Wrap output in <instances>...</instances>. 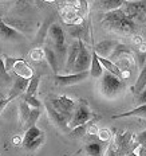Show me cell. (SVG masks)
<instances>
[{
	"instance_id": "obj_20",
	"label": "cell",
	"mask_w": 146,
	"mask_h": 156,
	"mask_svg": "<svg viewBox=\"0 0 146 156\" xmlns=\"http://www.w3.org/2000/svg\"><path fill=\"white\" fill-rule=\"evenodd\" d=\"M39 83H40V76H39V74H34L32 78L30 80V83H28V87H27V90H25L24 97H34L35 93L38 92Z\"/></svg>"
},
{
	"instance_id": "obj_24",
	"label": "cell",
	"mask_w": 146,
	"mask_h": 156,
	"mask_svg": "<svg viewBox=\"0 0 146 156\" xmlns=\"http://www.w3.org/2000/svg\"><path fill=\"white\" fill-rule=\"evenodd\" d=\"M40 115H42L40 109H31L30 117H28V120H27V122H25L24 126H27V129L28 128H32V126H35V124H36V121L39 120Z\"/></svg>"
},
{
	"instance_id": "obj_12",
	"label": "cell",
	"mask_w": 146,
	"mask_h": 156,
	"mask_svg": "<svg viewBox=\"0 0 146 156\" xmlns=\"http://www.w3.org/2000/svg\"><path fill=\"white\" fill-rule=\"evenodd\" d=\"M117 46H118V44H117L114 41H109L107 39V41L99 42L95 46V48H94V51L98 54V57L109 59V57H111V51L114 50V47H117Z\"/></svg>"
},
{
	"instance_id": "obj_31",
	"label": "cell",
	"mask_w": 146,
	"mask_h": 156,
	"mask_svg": "<svg viewBox=\"0 0 146 156\" xmlns=\"http://www.w3.org/2000/svg\"><path fill=\"white\" fill-rule=\"evenodd\" d=\"M134 102H137L138 105H145L146 104V87L139 94H137V97L134 98Z\"/></svg>"
},
{
	"instance_id": "obj_17",
	"label": "cell",
	"mask_w": 146,
	"mask_h": 156,
	"mask_svg": "<svg viewBox=\"0 0 146 156\" xmlns=\"http://www.w3.org/2000/svg\"><path fill=\"white\" fill-rule=\"evenodd\" d=\"M99 62L100 65L103 66V69H105L106 71H109V73H111V74H114V76L117 77H119L121 78L123 76V73H122V70L119 69L117 65L113 62V61H110V59H106V58H100L99 57Z\"/></svg>"
},
{
	"instance_id": "obj_26",
	"label": "cell",
	"mask_w": 146,
	"mask_h": 156,
	"mask_svg": "<svg viewBox=\"0 0 146 156\" xmlns=\"http://www.w3.org/2000/svg\"><path fill=\"white\" fill-rule=\"evenodd\" d=\"M123 152L125 151H123L115 141H111L110 147L107 148V154H106V156H122Z\"/></svg>"
},
{
	"instance_id": "obj_23",
	"label": "cell",
	"mask_w": 146,
	"mask_h": 156,
	"mask_svg": "<svg viewBox=\"0 0 146 156\" xmlns=\"http://www.w3.org/2000/svg\"><path fill=\"white\" fill-rule=\"evenodd\" d=\"M19 112H20V120H22V122H23V125H25L28 117H30L31 108L28 106V104L25 102V101H20V104H19Z\"/></svg>"
},
{
	"instance_id": "obj_9",
	"label": "cell",
	"mask_w": 146,
	"mask_h": 156,
	"mask_svg": "<svg viewBox=\"0 0 146 156\" xmlns=\"http://www.w3.org/2000/svg\"><path fill=\"white\" fill-rule=\"evenodd\" d=\"M79 50H80V41H74L70 44L69 51H67V59H66V73H70L74 69V65L76 62V58L79 55Z\"/></svg>"
},
{
	"instance_id": "obj_21",
	"label": "cell",
	"mask_w": 146,
	"mask_h": 156,
	"mask_svg": "<svg viewBox=\"0 0 146 156\" xmlns=\"http://www.w3.org/2000/svg\"><path fill=\"white\" fill-rule=\"evenodd\" d=\"M98 4L102 7L105 11H114V9H119L121 5H123L122 0H103V2H98Z\"/></svg>"
},
{
	"instance_id": "obj_30",
	"label": "cell",
	"mask_w": 146,
	"mask_h": 156,
	"mask_svg": "<svg viewBox=\"0 0 146 156\" xmlns=\"http://www.w3.org/2000/svg\"><path fill=\"white\" fill-rule=\"evenodd\" d=\"M16 61H18V58H12V57H5L4 59V63H5V69H7V71H11L12 69H14Z\"/></svg>"
},
{
	"instance_id": "obj_19",
	"label": "cell",
	"mask_w": 146,
	"mask_h": 156,
	"mask_svg": "<svg viewBox=\"0 0 146 156\" xmlns=\"http://www.w3.org/2000/svg\"><path fill=\"white\" fill-rule=\"evenodd\" d=\"M146 87V62L144 65V67H142L141 73H139V76L137 78V81H135V85L134 87H133V90H134L135 96L137 94H139Z\"/></svg>"
},
{
	"instance_id": "obj_1",
	"label": "cell",
	"mask_w": 146,
	"mask_h": 156,
	"mask_svg": "<svg viewBox=\"0 0 146 156\" xmlns=\"http://www.w3.org/2000/svg\"><path fill=\"white\" fill-rule=\"evenodd\" d=\"M102 26L107 27L111 31L125 35L133 34L135 31V28H137L135 22L129 18L122 9H114V11L106 12L102 19Z\"/></svg>"
},
{
	"instance_id": "obj_4",
	"label": "cell",
	"mask_w": 146,
	"mask_h": 156,
	"mask_svg": "<svg viewBox=\"0 0 146 156\" xmlns=\"http://www.w3.org/2000/svg\"><path fill=\"white\" fill-rule=\"evenodd\" d=\"M90 66H91V53L87 50L82 41H80V50L79 55L76 58V62L74 65L73 73H83V71H89Z\"/></svg>"
},
{
	"instance_id": "obj_28",
	"label": "cell",
	"mask_w": 146,
	"mask_h": 156,
	"mask_svg": "<svg viewBox=\"0 0 146 156\" xmlns=\"http://www.w3.org/2000/svg\"><path fill=\"white\" fill-rule=\"evenodd\" d=\"M44 143V136L42 135L40 137H38V139H35L34 141H31L30 144L25 147V149H28V151H34V149H36V148H39L42 144Z\"/></svg>"
},
{
	"instance_id": "obj_27",
	"label": "cell",
	"mask_w": 146,
	"mask_h": 156,
	"mask_svg": "<svg viewBox=\"0 0 146 156\" xmlns=\"http://www.w3.org/2000/svg\"><path fill=\"white\" fill-rule=\"evenodd\" d=\"M23 101H25L28 104V106H30L31 109H39L42 106V102L40 100H38L36 97H23Z\"/></svg>"
},
{
	"instance_id": "obj_32",
	"label": "cell",
	"mask_w": 146,
	"mask_h": 156,
	"mask_svg": "<svg viewBox=\"0 0 146 156\" xmlns=\"http://www.w3.org/2000/svg\"><path fill=\"white\" fill-rule=\"evenodd\" d=\"M137 140L139 144H141V147H144L146 149V131H142L141 133H138Z\"/></svg>"
},
{
	"instance_id": "obj_34",
	"label": "cell",
	"mask_w": 146,
	"mask_h": 156,
	"mask_svg": "<svg viewBox=\"0 0 146 156\" xmlns=\"http://www.w3.org/2000/svg\"><path fill=\"white\" fill-rule=\"evenodd\" d=\"M134 154L137 156H146V149L144 147H139L137 151H134Z\"/></svg>"
},
{
	"instance_id": "obj_22",
	"label": "cell",
	"mask_w": 146,
	"mask_h": 156,
	"mask_svg": "<svg viewBox=\"0 0 146 156\" xmlns=\"http://www.w3.org/2000/svg\"><path fill=\"white\" fill-rule=\"evenodd\" d=\"M86 152L89 156H102L103 155V147L97 141H91L86 144Z\"/></svg>"
},
{
	"instance_id": "obj_7",
	"label": "cell",
	"mask_w": 146,
	"mask_h": 156,
	"mask_svg": "<svg viewBox=\"0 0 146 156\" xmlns=\"http://www.w3.org/2000/svg\"><path fill=\"white\" fill-rule=\"evenodd\" d=\"M0 38L4 41H23L24 35L19 30L11 27L0 18Z\"/></svg>"
},
{
	"instance_id": "obj_11",
	"label": "cell",
	"mask_w": 146,
	"mask_h": 156,
	"mask_svg": "<svg viewBox=\"0 0 146 156\" xmlns=\"http://www.w3.org/2000/svg\"><path fill=\"white\" fill-rule=\"evenodd\" d=\"M48 35H50L51 41L54 42V44L56 46L58 50H63L64 46V34L62 27L58 23H53L48 28Z\"/></svg>"
},
{
	"instance_id": "obj_29",
	"label": "cell",
	"mask_w": 146,
	"mask_h": 156,
	"mask_svg": "<svg viewBox=\"0 0 146 156\" xmlns=\"http://www.w3.org/2000/svg\"><path fill=\"white\" fill-rule=\"evenodd\" d=\"M0 78H2V80H4V81H9V80H11V77H9L7 69H5V63H4V61H3L2 58H0Z\"/></svg>"
},
{
	"instance_id": "obj_35",
	"label": "cell",
	"mask_w": 146,
	"mask_h": 156,
	"mask_svg": "<svg viewBox=\"0 0 146 156\" xmlns=\"http://www.w3.org/2000/svg\"><path fill=\"white\" fill-rule=\"evenodd\" d=\"M9 102H11V101H9L8 98H5V100H2V101H0V113H2V110L4 109V108H5V106L8 105Z\"/></svg>"
},
{
	"instance_id": "obj_37",
	"label": "cell",
	"mask_w": 146,
	"mask_h": 156,
	"mask_svg": "<svg viewBox=\"0 0 146 156\" xmlns=\"http://www.w3.org/2000/svg\"><path fill=\"white\" fill-rule=\"evenodd\" d=\"M129 156H137V155H135V154H134V152H131V154H130V155H129Z\"/></svg>"
},
{
	"instance_id": "obj_8",
	"label": "cell",
	"mask_w": 146,
	"mask_h": 156,
	"mask_svg": "<svg viewBox=\"0 0 146 156\" xmlns=\"http://www.w3.org/2000/svg\"><path fill=\"white\" fill-rule=\"evenodd\" d=\"M28 83H30V80H28V78H23V77L16 76L7 98L9 100V101H12V100L16 98V97H19L20 94L25 93V90H27V87H28Z\"/></svg>"
},
{
	"instance_id": "obj_18",
	"label": "cell",
	"mask_w": 146,
	"mask_h": 156,
	"mask_svg": "<svg viewBox=\"0 0 146 156\" xmlns=\"http://www.w3.org/2000/svg\"><path fill=\"white\" fill-rule=\"evenodd\" d=\"M42 135H43V133H42V131L38 128V126H32V128H28L27 131H25L24 137H23V147L25 148L31 141H34L35 139L40 137Z\"/></svg>"
},
{
	"instance_id": "obj_13",
	"label": "cell",
	"mask_w": 146,
	"mask_h": 156,
	"mask_svg": "<svg viewBox=\"0 0 146 156\" xmlns=\"http://www.w3.org/2000/svg\"><path fill=\"white\" fill-rule=\"evenodd\" d=\"M16 73V76L18 77H23V78H28V80H31L32 76H34V71L30 66H28L27 63H25L24 59H22V58H18V61H16L14 69H12Z\"/></svg>"
},
{
	"instance_id": "obj_36",
	"label": "cell",
	"mask_w": 146,
	"mask_h": 156,
	"mask_svg": "<svg viewBox=\"0 0 146 156\" xmlns=\"http://www.w3.org/2000/svg\"><path fill=\"white\" fill-rule=\"evenodd\" d=\"M2 100H5V97H4V94L0 92V101H2Z\"/></svg>"
},
{
	"instance_id": "obj_14",
	"label": "cell",
	"mask_w": 146,
	"mask_h": 156,
	"mask_svg": "<svg viewBox=\"0 0 146 156\" xmlns=\"http://www.w3.org/2000/svg\"><path fill=\"white\" fill-rule=\"evenodd\" d=\"M89 73H90V76L94 78H102L103 73H105L103 66L99 62V57L95 51H93V54H91V66H90Z\"/></svg>"
},
{
	"instance_id": "obj_3",
	"label": "cell",
	"mask_w": 146,
	"mask_h": 156,
	"mask_svg": "<svg viewBox=\"0 0 146 156\" xmlns=\"http://www.w3.org/2000/svg\"><path fill=\"white\" fill-rule=\"evenodd\" d=\"M93 117H94V113L90 110L87 102L85 100H80L79 104L75 106V110H74V115H73V119H71V121L69 124V128L74 129L79 125L89 124L93 120Z\"/></svg>"
},
{
	"instance_id": "obj_6",
	"label": "cell",
	"mask_w": 146,
	"mask_h": 156,
	"mask_svg": "<svg viewBox=\"0 0 146 156\" xmlns=\"http://www.w3.org/2000/svg\"><path fill=\"white\" fill-rule=\"evenodd\" d=\"M87 77H90L89 71H83V73H73V74H55V82L60 86H71L76 85V83L85 81Z\"/></svg>"
},
{
	"instance_id": "obj_2",
	"label": "cell",
	"mask_w": 146,
	"mask_h": 156,
	"mask_svg": "<svg viewBox=\"0 0 146 156\" xmlns=\"http://www.w3.org/2000/svg\"><path fill=\"white\" fill-rule=\"evenodd\" d=\"M123 89H125V83L121 78L105 70L102 80H100V92L103 96L107 98H113L118 96Z\"/></svg>"
},
{
	"instance_id": "obj_16",
	"label": "cell",
	"mask_w": 146,
	"mask_h": 156,
	"mask_svg": "<svg viewBox=\"0 0 146 156\" xmlns=\"http://www.w3.org/2000/svg\"><path fill=\"white\" fill-rule=\"evenodd\" d=\"M44 57H46L47 62L50 65L51 69H53V71L58 74V71H59V62H58V58H56L55 51L51 47H46L44 48Z\"/></svg>"
},
{
	"instance_id": "obj_10",
	"label": "cell",
	"mask_w": 146,
	"mask_h": 156,
	"mask_svg": "<svg viewBox=\"0 0 146 156\" xmlns=\"http://www.w3.org/2000/svg\"><path fill=\"white\" fill-rule=\"evenodd\" d=\"M46 109L48 112V116L51 117V120H53L55 124L59 125L60 128H63V129L69 128V124H70V121H71V119H73V117H69L66 115H62V113H59L58 110H55L53 106H51L50 102H47Z\"/></svg>"
},
{
	"instance_id": "obj_25",
	"label": "cell",
	"mask_w": 146,
	"mask_h": 156,
	"mask_svg": "<svg viewBox=\"0 0 146 156\" xmlns=\"http://www.w3.org/2000/svg\"><path fill=\"white\" fill-rule=\"evenodd\" d=\"M89 125L90 124H85V125H79L76 128L71 129L70 132V136H73L74 139H79V137H83V136L87 133V129H89Z\"/></svg>"
},
{
	"instance_id": "obj_15",
	"label": "cell",
	"mask_w": 146,
	"mask_h": 156,
	"mask_svg": "<svg viewBox=\"0 0 146 156\" xmlns=\"http://www.w3.org/2000/svg\"><path fill=\"white\" fill-rule=\"evenodd\" d=\"M125 117H146V104L145 105H139L137 108L129 110V112H123L119 115L111 116L113 120H118V119H125Z\"/></svg>"
},
{
	"instance_id": "obj_5",
	"label": "cell",
	"mask_w": 146,
	"mask_h": 156,
	"mask_svg": "<svg viewBox=\"0 0 146 156\" xmlns=\"http://www.w3.org/2000/svg\"><path fill=\"white\" fill-rule=\"evenodd\" d=\"M126 5L125 14L133 20H145L146 18V3L145 2H123Z\"/></svg>"
},
{
	"instance_id": "obj_33",
	"label": "cell",
	"mask_w": 146,
	"mask_h": 156,
	"mask_svg": "<svg viewBox=\"0 0 146 156\" xmlns=\"http://www.w3.org/2000/svg\"><path fill=\"white\" fill-rule=\"evenodd\" d=\"M110 137H111V135H110V132L107 131V129H105V131H100V132H99V139H100L102 141H107Z\"/></svg>"
}]
</instances>
